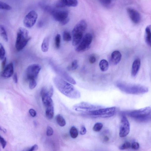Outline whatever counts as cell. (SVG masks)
Segmentation results:
<instances>
[{
	"label": "cell",
	"instance_id": "obj_1",
	"mask_svg": "<svg viewBox=\"0 0 151 151\" xmlns=\"http://www.w3.org/2000/svg\"><path fill=\"white\" fill-rule=\"evenodd\" d=\"M53 81L58 90L65 96L73 99H76L81 97L79 91L72 84L61 77H55L53 78Z\"/></svg>",
	"mask_w": 151,
	"mask_h": 151
},
{
	"label": "cell",
	"instance_id": "obj_2",
	"mask_svg": "<svg viewBox=\"0 0 151 151\" xmlns=\"http://www.w3.org/2000/svg\"><path fill=\"white\" fill-rule=\"evenodd\" d=\"M116 85L122 91L130 94H142L147 93L149 90L148 88L147 87L140 85L118 82L116 83Z\"/></svg>",
	"mask_w": 151,
	"mask_h": 151
},
{
	"label": "cell",
	"instance_id": "obj_3",
	"mask_svg": "<svg viewBox=\"0 0 151 151\" xmlns=\"http://www.w3.org/2000/svg\"><path fill=\"white\" fill-rule=\"evenodd\" d=\"M135 121L141 123L147 122L151 120V108L147 107L138 110L122 112Z\"/></svg>",
	"mask_w": 151,
	"mask_h": 151
},
{
	"label": "cell",
	"instance_id": "obj_4",
	"mask_svg": "<svg viewBox=\"0 0 151 151\" xmlns=\"http://www.w3.org/2000/svg\"><path fill=\"white\" fill-rule=\"evenodd\" d=\"M87 27V23L83 20L80 21L75 26L72 32L73 46H77L81 42Z\"/></svg>",
	"mask_w": 151,
	"mask_h": 151
},
{
	"label": "cell",
	"instance_id": "obj_5",
	"mask_svg": "<svg viewBox=\"0 0 151 151\" xmlns=\"http://www.w3.org/2000/svg\"><path fill=\"white\" fill-rule=\"evenodd\" d=\"M31 39L26 29L20 27L18 29L15 43V47L18 51L22 50Z\"/></svg>",
	"mask_w": 151,
	"mask_h": 151
},
{
	"label": "cell",
	"instance_id": "obj_6",
	"mask_svg": "<svg viewBox=\"0 0 151 151\" xmlns=\"http://www.w3.org/2000/svg\"><path fill=\"white\" fill-rule=\"evenodd\" d=\"M115 107L102 108L93 111L87 114H83L84 116L92 118H107L113 116L116 112Z\"/></svg>",
	"mask_w": 151,
	"mask_h": 151
},
{
	"label": "cell",
	"instance_id": "obj_7",
	"mask_svg": "<svg viewBox=\"0 0 151 151\" xmlns=\"http://www.w3.org/2000/svg\"><path fill=\"white\" fill-rule=\"evenodd\" d=\"M103 108L102 106L92 104L88 103L82 102L74 105L73 109L76 111L87 114L93 111Z\"/></svg>",
	"mask_w": 151,
	"mask_h": 151
},
{
	"label": "cell",
	"instance_id": "obj_8",
	"mask_svg": "<svg viewBox=\"0 0 151 151\" xmlns=\"http://www.w3.org/2000/svg\"><path fill=\"white\" fill-rule=\"evenodd\" d=\"M53 87L49 88L44 87L42 89L41 95L43 104L46 107L53 106V101L51 98L53 94Z\"/></svg>",
	"mask_w": 151,
	"mask_h": 151
},
{
	"label": "cell",
	"instance_id": "obj_9",
	"mask_svg": "<svg viewBox=\"0 0 151 151\" xmlns=\"http://www.w3.org/2000/svg\"><path fill=\"white\" fill-rule=\"evenodd\" d=\"M93 36L90 33H87L82 38L81 42L77 46L76 51L78 52H84L88 50L91 44Z\"/></svg>",
	"mask_w": 151,
	"mask_h": 151
},
{
	"label": "cell",
	"instance_id": "obj_10",
	"mask_svg": "<svg viewBox=\"0 0 151 151\" xmlns=\"http://www.w3.org/2000/svg\"><path fill=\"white\" fill-rule=\"evenodd\" d=\"M51 14L54 19L62 25L67 24L70 20L68 12L65 11L53 10Z\"/></svg>",
	"mask_w": 151,
	"mask_h": 151
},
{
	"label": "cell",
	"instance_id": "obj_11",
	"mask_svg": "<svg viewBox=\"0 0 151 151\" xmlns=\"http://www.w3.org/2000/svg\"><path fill=\"white\" fill-rule=\"evenodd\" d=\"M41 68V66L37 64H33L29 66L26 70L27 79L29 81L36 79Z\"/></svg>",
	"mask_w": 151,
	"mask_h": 151
},
{
	"label": "cell",
	"instance_id": "obj_12",
	"mask_svg": "<svg viewBox=\"0 0 151 151\" xmlns=\"http://www.w3.org/2000/svg\"><path fill=\"white\" fill-rule=\"evenodd\" d=\"M38 17L37 14L34 11L29 12L24 18V23L25 26L28 28L33 27L36 23Z\"/></svg>",
	"mask_w": 151,
	"mask_h": 151
},
{
	"label": "cell",
	"instance_id": "obj_13",
	"mask_svg": "<svg viewBox=\"0 0 151 151\" xmlns=\"http://www.w3.org/2000/svg\"><path fill=\"white\" fill-rule=\"evenodd\" d=\"M130 131V124L126 117L123 116L121 119L120 126L119 135L124 138L128 135Z\"/></svg>",
	"mask_w": 151,
	"mask_h": 151
},
{
	"label": "cell",
	"instance_id": "obj_14",
	"mask_svg": "<svg viewBox=\"0 0 151 151\" xmlns=\"http://www.w3.org/2000/svg\"><path fill=\"white\" fill-rule=\"evenodd\" d=\"M127 10L132 22L136 24L139 23L141 20V15L137 11L131 8H128Z\"/></svg>",
	"mask_w": 151,
	"mask_h": 151
},
{
	"label": "cell",
	"instance_id": "obj_15",
	"mask_svg": "<svg viewBox=\"0 0 151 151\" xmlns=\"http://www.w3.org/2000/svg\"><path fill=\"white\" fill-rule=\"evenodd\" d=\"M78 4V1L76 0H61L57 2L56 6L58 8L75 7L77 6Z\"/></svg>",
	"mask_w": 151,
	"mask_h": 151
},
{
	"label": "cell",
	"instance_id": "obj_16",
	"mask_svg": "<svg viewBox=\"0 0 151 151\" xmlns=\"http://www.w3.org/2000/svg\"><path fill=\"white\" fill-rule=\"evenodd\" d=\"M14 73L13 66V63L9 64L5 67L2 72L1 75L3 77L8 78L11 77Z\"/></svg>",
	"mask_w": 151,
	"mask_h": 151
},
{
	"label": "cell",
	"instance_id": "obj_17",
	"mask_svg": "<svg viewBox=\"0 0 151 151\" xmlns=\"http://www.w3.org/2000/svg\"><path fill=\"white\" fill-rule=\"evenodd\" d=\"M141 66V61L139 58H137L134 61L132 64L131 74L132 77L136 76L139 71Z\"/></svg>",
	"mask_w": 151,
	"mask_h": 151
},
{
	"label": "cell",
	"instance_id": "obj_18",
	"mask_svg": "<svg viewBox=\"0 0 151 151\" xmlns=\"http://www.w3.org/2000/svg\"><path fill=\"white\" fill-rule=\"evenodd\" d=\"M122 58V55L120 52L115 50L112 52L111 55V61L112 64L116 65L120 62Z\"/></svg>",
	"mask_w": 151,
	"mask_h": 151
},
{
	"label": "cell",
	"instance_id": "obj_19",
	"mask_svg": "<svg viewBox=\"0 0 151 151\" xmlns=\"http://www.w3.org/2000/svg\"><path fill=\"white\" fill-rule=\"evenodd\" d=\"M145 40L148 45L151 46V26H148L145 30Z\"/></svg>",
	"mask_w": 151,
	"mask_h": 151
},
{
	"label": "cell",
	"instance_id": "obj_20",
	"mask_svg": "<svg viewBox=\"0 0 151 151\" xmlns=\"http://www.w3.org/2000/svg\"><path fill=\"white\" fill-rule=\"evenodd\" d=\"M54 114V110L53 106L46 108V115L47 118L51 120L53 118Z\"/></svg>",
	"mask_w": 151,
	"mask_h": 151
},
{
	"label": "cell",
	"instance_id": "obj_21",
	"mask_svg": "<svg viewBox=\"0 0 151 151\" xmlns=\"http://www.w3.org/2000/svg\"><path fill=\"white\" fill-rule=\"evenodd\" d=\"M49 38L48 37H47L44 38L42 44L41 48L42 51L44 52H47L49 50Z\"/></svg>",
	"mask_w": 151,
	"mask_h": 151
},
{
	"label": "cell",
	"instance_id": "obj_22",
	"mask_svg": "<svg viewBox=\"0 0 151 151\" xmlns=\"http://www.w3.org/2000/svg\"><path fill=\"white\" fill-rule=\"evenodd\" d=\"M99 66L100 69L102 72H105L109 68V63L106 60L102 59L100 61Z\"/></svg>",
	"mask_w": 151,
	"mask_h": 151
},
{
	"label": "cell",
	"instance_id": "obj_23",
	"mask_svg": "<svg viewBox=\"0 0 151 151\" xmlns=\"http://www.w3.org/2000/svg\"><path fill=\"white\" fill-rule=\"evenodd\" d=\"M0 35L6 42L8 41V38L7 32L5 28L2 25H0Z\"/></svg>",
	"mask_w": 151,
	"mask_h": 151
},
{
	"label": "cell",
	"instance_id": "obj_24",
	"mask_svg": "<svg viewBox=\"0 0 151 151\" xmlns=\"http://www.w3.org/2000/svg\"><path fill=\"white\" fill-rule=\"evenodd\" d=\"M56 120L57 124L60 126L63 127L65 126L66 122L65 120L60 115H58L56 117Z\"/></svg>",
	"mask_w": 151,
	"mask_h": 151
},
{
	"label": "cell",
	"instance_id": "obj_25",
	"mask_svg": "<svg viewBox=\"0 0 151 151\" xmlns=\"http://www.w3.org/2000/svg\"><path fill=\"white\" fill-rule=\"evenodd\" d=\"M70 133L71 136L72 138H76L78 136V130L74 126L71 128L70 131Z\"/></svg>",
	"mask_w": 151,
	"mask_h": 151
},
{
	"label": "cell",
	"instance_id": "obj_26",
	"mask_svg": "<svg viewBox=\"0 0 151 151\" xmlns=\"http://www.w3.org/2000/svg\"><path fill=\"white\" fill-rule=\"evenodd\" d=\"M63 76L64 78L66 80L68 81L69 82H70L72 84H76V82L75 80L72 78L67 73H63L62 75Z\"/></svg>",
	"mask_w": 151,
	"mask_h": 151
},
{
	"label": "cell",
	"instance_id": "obj_27",
	"mask_svg": "<svg viewBox=\"0 0 151 151\" xmlns=\"http://www.w3.org/2000/svg\"><path fill=\"white\" fill-rule=\"evenodd\" d=\"M5 50L2 44L0 43V60H3L5 58Z\"/></svg>",
	"mask_w": 151,
	"mask_h": 151
},
{
	"label": "cell",
	"instance_id": "obj_28",
	"mask_svg": "<svg viewBox=\"0 0 151 151\" xmlns=\"http://www.w3.org/2000/svg\"><path fill=\"white\" fill-rule=\"evenodd\" d=\"M63 37L64 41L68 42L71 41L72 39V37L70 33L66 31L63 32Z\"/></svg>",
	"mask_w": 151,
	"mask_h": 151
},
{
	"label": "cell",
	"instance_id": "obj_29",
	"mask_svg": "<svg viewBox=\"0 0 151 151\" xmlns=\"http://www.w3.org/2000/svg\"><path fill=\"white\" fill-rule=\"evenodd\" d=\"M61 40V35L59 34H57L55 37V47L57 49H58L60 48V46Z\"/></svg>",
	"mask_w": 151,
	"mask_h": 151
},
{
	"label": "cell",
	"instance_id": "obj_30",
	"mask_svg": "<svg viewBox=\"0 0 151 151\" xmlns=\"http://www.w3.org/2000/svg\"><path fill=\"white\" fill-rule=\"evenodd\" d=\"M12 7L9 4L0 1V9L5 10H10Z\"/></svg>",
	"mask_w": 151,
	"mask_h": 151
},
{
	"label": "cell",
	"instance_id": "obj_31",
	"mask_svg": "<svg viewBox=\"0 0 151 151\" xmlns=\"http://www.w3.org/2000/svg\"><path fill=\"white\" fill-rule=\"evenodd\" d=\"M103 126V125L101 123H97L93 127V130L95 132H99L102 129Z\"/></svg>",
	"mask_w": 151,
	"mask_h": 151
},
{
	"label": "cell",
	"instance_id": "obj_32",
	"mask_svg": "<svg viewBox=\"0 0 151 151\" xmlns=\"http://www.w3.org/2000/svg\"><path fill=\"white\" fill-rule=\"evenodd\" d=\"M100 1L103 6L106 7H110L112 5V0H101Z\"/></svg>",
	"mask_w": 151,
	"mask_h": 151
},
{
	"label": "cell",
	"instance_id": "obj_33",
	"mask_svg": "<svg viewBox=\"0 0 151 151\" xmlns=\"http://www.w3.org/2000/svg\"><path fill=\"white\" fill-rule=\"evenodd\" d=\"M130 143L129 142L126 141L120 146L119 149L121 150H124L129 148L130 147Z\"/></svg>",
	"mask_w": 151,
	"mask_h": 151
},
{
	"label": "cell",
	"instance_id": "obj_34",
	"mask_svg": "<svg viewBox=\"0 0 151 151\" xmlns=\"http://www.w3.org/2000/svg\"><path fill=\"white\" fill-rule=\"evenodd\" d=\"M78 67V61L77 60H75L72 63L71 65L69 68L72 70H75Z\"/></svg>",
	"mask_w": 151,
	"mask_h": 151
},
{
	"label": "cell",
	"instance_id": "obj_35",
	"mask_svg": "<svg viewBox=\"0 0 151 151\" xmlns=\"http://www.w3.org/2000/svg\"><path fill=\"white\" fill-rule=\"evenodd\" d=\"M38 146L37 144H35L31 147H28L22 151H36L38 150Z\"/></svg>",
	"mask_w": 151,
	"mask_h": 151
},
{
	"label": "cell",
	"instance_id": "obj_36",
	"mask_svg": "<svg viewBox=\"0 0 151 151\" xmlns=\"http://www.w3.org/2000/svg\"><path fill=\"white\" fill-rule=\"evenodd\" d=\"M29 88L30 89L35 88L37 85V83L35 80H32L29 81Z\"/></svg>",
	"mask_w": 151,
	"mask_h": 151
},
{
	"label": "cell",
	"instance_id": "obj_37",
	"mask_svg": "<svg viewBox=\"0 0 151 151\" xmlns=\"http://www.w3.org/2000/svg\"><path fill=\"white\" fill-rule=\"evenodd\" d=\"M53 128L50 126H48L47 127V134L48 136H51L53 134Z\"/></svg>",
	"mask_w": 151,
	"mask_h": 151
},
{
	"label": "cell",
	"instance_id": "obj_38",
	"mask_svg": "<svg viewBox=\"0 0 151 151\" xmlns=\"http://www.w3.org/2000/svg\"><path fill=\"white\" fill-rule=\"evenodd\" d=\"M0 143L1 146H2L3 149L5 148L7 145L6 141L0 135Z\"/></svg>",
	"mask_w": 151,
	"mask_h": 151
},
{
	"label": "cell",
	"instance_id": "obj_39",
	"mask_svg": "<svg viewBox=\"0 0 151 151\" xmlns=\"http://www.w3.org/2000/svg\"><path fill=\"white\" fill-rule=\"evenodd\" d=\"M140 145L137 142H134L132 143L131 147L132 149L134 150H137L139 148Z\"/></svg>",
	"mask_w": 151,
	"mask_h": 151
},
{
	"label": "cell",
	"instance_id": "obj_40",
	"mask_svg": "<svg viewBox=\"0 0 151 151\" xmlns=\"http://www.w3.org/2000/svg\"><path fill=\"white\" fill-rule=\"evenodd\" d=\"M96 58L94 55H91L89 58V61L91 64H93L96 62Z\"/></svg>",
	"mask_w": 151,
	"mask_h": 151
},
{
	"label": "cell",
	"instance_id": "obj_41",
	"mask_svg": "<svg viewBox=\"0 0 151 151\" xmlns=\"http://www.w3.org/2000/svg\"><path fill=\"white\" fill-rule=\"evenodd\" d=\"M29 112L31 116L33 117H35L36 115V111L33 109H31L29 110Z\"/></svg>",
	"mask_w": 151,
	"mask_h": 151
},
{
	"label": "cell",
	"instance_id": "obj_42",
	"mask_svg": "<svg viewBox=\"0 0 151 151\" xmlns=\"http://www.w3.org/2000/svg\"><path fill=\"white\" fill-rule=\"evenodd\" d=\"M86 132H87V130H86L85 127L84 126H82L81 128L80 133L81 135H84L85 134Z\"/></svg>",
	"mask_w": 151,
	"mask_h": 151
},
{
	"label": "cell",
	"instance_id": "obj_43",
	"mask_svg": "<svg viewBox=\"0 0 151 151\" xmlns=\"http://www.w3.org/2000/svg\"><path fill=\"white\" fill-rule=\"evenodd\" d=\"M102 140L104 142H107L110 140V138L107 135H103L102 136Z\"/></svg>",
	"mask_w": 151,
	"mask_h": 151
},
{
	"label": "cell",
	"instance_id": "obj_44",
	"mask_svg": "<svg viewBox=\"0 0 151 151\" xmlns=\"http://www.w3.org/2000/svg\"><path fill=\"white\" fill-rule=\"evenodd\" d=\"M13 80L15 83H17L18 82L17 76L16 74H15L13 76Z\"/></svg>",
	"mask_w": 151,
	"mask_h": 151
},
{
	"label": "cell",
	"instance_id": "obj_45",
	"mask_svg": "<svg viewBox=\"0 0 151 151\" xmlns=\"http://www.w3.org/2000/svg\"><path fill=\"white\" fill-rule=\"evenodd\" d=\"M6 58L5 57L4 59L3 60L2 63V69L4 68L6 64Z\"/></svg>",
	"mask_w": 151,
	"mask_h": 151
},
{
	"label": "cell",
	"instance_id": "obj_46",
	"mask_svg": "<svg viewBox=\"0 0 151 151\" xmlns=\"http://www.w3.org/2000/svg\"><path fill=\"white\" fill-rule=\"evenodd\" d=\"M0 130L4 132H6V130H5V129L2 128L0 126Z\"/></svg>",
	"mask_w": 151,
	"mask_h": 151
}]
</instances>
